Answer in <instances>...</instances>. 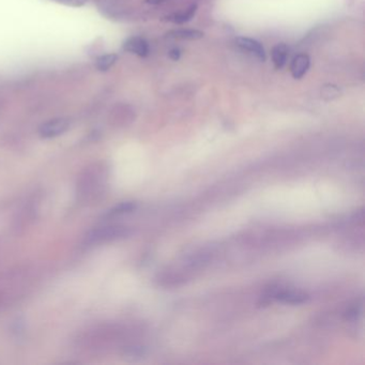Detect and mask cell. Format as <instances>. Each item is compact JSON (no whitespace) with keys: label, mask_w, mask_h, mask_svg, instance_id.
Returning <instances> with one entry per match:
<instances>
[{"label":"cell","mask_w":365,"mask_h":365,"mask_svg":"<svg viewBox=\"0 0 365 365\" xmlns=\"http://www.w3.org/2000/svg\"><path fill=\"white\" fill-rule=\"evenodd\" d=\"M107 180V168L100 162L88 165L77 179L76 193L80 201L93 203L103 195Z\"/></svg>","instance_id":"6da1fadb"},{"label":"cell","mask_w":365,"mask_h":365,"mask_svg":"<svg viewBox=\"0 0 365 365\" xmlns=\"http://www.w3.org/2000/svg\"><path fill=\"white\" fill-rule=\"evenodd\" d=\"M129 233L130 231L128 227L121 225L102 226L89 231L86 235L85 242L89 245L106 243L125 238L129 236Z\"/></svg>","instance_id":"7a4b0ae2"},{"label":"cell","mask_w":365,"mask_h":365,"mask_svg":"<svg viewBox=\"0 0 365 365\" xmlns=\"http://www.w3.org/2000/svg\"><path fill=\"white\" fill-rule=\"evenodd\" d=\"M70 128L68 118H54L44 122L39 129V134L43 139H54L67 132Z\"/></svg>","instance_id":"3957f363"},{"label":"cell","mask_w":365,"mask_h":365,"mask_svg":"<svg viewBox=\"0 0 365 365\" xmlns=\"http://www.w3.org/2000/svg\"><path fill=\"white\" fill-rule=\"evenodd\" d=\"M236 43L239 47H240V49L254 54V55L259 59V60L261 61L266 60V51L260 42L256 41L254 39H251V38L240 37V38H237Z\"/></svg>","instance_id":"277c9868"},{"label":"cell","mask_w":365,"mask_h":365,"mask_svg":"<svg viewBox=\"0 0 365 365\" xmlns=\"http://www.w3.org/2000/svg\"><path fill=\"white\" fill-rule=\"evenodd\" d=\"M123 50L135 54L140 57H147L149 55L148 42L140 37H132L124 42Z\"/></svg>","instance_id":"5b68a950"},{"label":"cell","mask_w":365,"mask_h":365,"mask_svg":"<svg viewBox=\"0 0 365 365\" xmlns=\"http://www.w3.org/2000/svg\"><path fill=\"white\" fill-rule=\"evenodd\" d=\"M310 64V59L305 54H299L292 59L290 64L291 75L296 80H300L307 73Z\"/></svg>","instance_id":"8992f818"},{"label":"cell","mask_w":365,"mask_h":365,"mask_svg":"<svg viewBox=\"0 0 365 365\" xmlns=\"http://www.w3.org/2000/svg\"><path fill=\"white\" fill-rule=\"evenodd\" d=\"M203 33L200 30L196 29H181V30H172L166 33V38L175 39V40H187V41H196L202 39Z\"/></svg>","instance_id":"52a82bcc"},{"label":"cell","mask_w":365,"mask_h":365,"mask_svg":"<svg viewBox=\"0 0 365 365\" xmlns=\"http://www.w3.org/2000/svg\"><path fill=\"white\" fill-rule=\"evenodd\" d=\"M272 296L277 300L290 304H301L308 300V296L294 291H274Z\"/></svg>","instance_id":"ba28073f"},{"label":"cell","mask_w":365,"mask_h":365,"mask_svg":"<svg viewBox=\"0 0 365 365\" xmlns=\"http://www.w3.org/2000/svg\"><path fill=\"white\" fill-rule=\"evenodd\" d=\"M272 61L275 69H282L286 64L287 57H288V47L285 43H279L273 47L271 53Z\"/></svg>","instance_id":"9c48e42d"},{"label":"cell","mask_w":365,"mask_h":365,"mask_svg":"<svg viewBox=\"0 0 365 365\" xmlns=\"http://www.w3.org/2000/svg\"><path fill=\"white\" fill-rule=\"evenodd\" d=\"M196 11H197V4L195 3L191 4L187 10L180 12V13H176V14H172L170 16L165 17L166 19L165 21L171 22L173 24H184L193 19Z\"/></svg>","instance_id":"30bf717a"},{"label":"cell","mask_w":365,"mask_h":365,"mask_svg":"<svg viewBox=\"0 0 365 365\" xmlns=\"http://www.w3.org/2000/svg\"><path fill=\"white\" fill-rule=\"evenodd\" d=\"M117 59H118V56L116 55V54H106V55L101 56L97 59L95 65H97L98 70L104 72V71L110 70L112 65L116 63Z\"/></svg>","instance_id":"8fae6325"},{"label":"cell","mask_w":365,"mask_h":365,"mask_svg":"<svg viewBox=\"0 0 365 365\" xmlns=\"http://www.w3.org/2000/svg\"><path fill=\"white\" fill-rule=\"evenodd\" d=\"M136 208V203L133 201H127V202H122L119 203L118 206L113 207L112 209L107 212V217H115V215H120L124 213H129L135 210Z\"/></svg>","instance_id":"7c38bea8"},{"label":"cell","mask_w":365,"mask_h":365,"mask_svg":"<svg viewBox=\"0 0 365 365\" xmlns=\"http://www.w3.org/2000/svg\"><path fill=\"white\" fill-rule=\"evenodd\" d=\"M128 107L121 106L119 107L117 112H112V121L118 124H121L124 121H129V117L131 116V112L127 110Z\"/></svg>","instance_id":"4fadbf2b"},{"label":"cell","mask_w":365,"mask_h":365,"mask_svg":"<svg viewBox=\"0 0 365 365\" xmlns=\"http://www.w3.org/2000/svg\"><path fill=\"white\" fill-rule=\"evenodd\" d=\"M339 89L334 85H326L322 88V97L327 100H332L339 95Z\"/></svg>","instance_id":"5bb4252c"},{"label":"cell","mask_w":365,"mask_h":365,"mask_svg":"<svg viewBox=\"0 0 365 365\" xmlns=\"http://www.w3.org/2000/svg\"><path fill=\"white\" fill-rule=\"evenodd\" d=\"M168 56H169V58L171 59V60L178 61L179 59H180V57H181V53H180V51H179L178 49H173V50H171L169 52Z\"/></svg>","instance_id":"9a60e30c"},{"label":"cell","mask_w":365,"mask_h":365,"mask_svg":"<svg viewBox=\"0 0 365 365\" xmlns=\"http://www.w3.org/2000/svg\"><path fill=\"white\" fill-rule=\"evenodd\" d=\"M165 1V0H146V2L147 3H149V4H160V3H162V2H164Z\"/></svg>","instance_id":"2e32d148"},{"label":"cell","mask_w":365,"mask_h":365,"mask_svg":"<svg viewBox=\"0 0 365 365\" xmlns=\"http://www.w3.org/2000/svg\"><path fill=\"white\" fill-rule=\"evenodd\" d=\"M0 299H1V298H0Z\"/></svg>","instance_id":"e0dca14e"}]
</instances>
